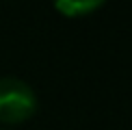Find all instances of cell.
Instances as JSON below:
<instances>
[{"label": "cell", "instance_id": "3957f363", "mask_svg": "<svg viewBox=\"0 0 132 130\" xmlns=\"http://www.w3.org/2000/svg\"><path fill=\"white\" fill-rule=\"evenodd\" d=\"M0 130H2V128H0Z\"/></svg>", "mask_w": 132, "mask_h": 130}, {"label": "cell", "instance_id": "6da1fadb", "mask_svg": "<svg viewBox=\"0 0 132 130\" xmlns=\"http://www.w3.org/2000/svg\"><path fill=\"white\" fill-rule=\"evenodd\" d=\"M37 111V95L20 78H0V121L22 124Z\"/></svg>", "mask_w": 132, "mask_h": 130}, {"label": "cell", "instance_id": "7a4b0ae2", "mask_svg": "<svg viewBox=\"0 0 132 130\" xmlns=\"http://www.w3.org/2000/svg\"><path fill=\"white\" fill-rule=\"evenodd\" d=\"M106 0H54L56 9L63 15L69 18H80V15H89L95 9H100Z\"/></svg>", "mask_w": 132, "mask_h": 130}]
</instances>
